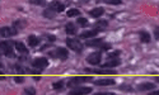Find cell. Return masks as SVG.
Listing matches in <instances>:
<instances>
[{
  "instance_id": "1",
  "label": "cell",
  "mask_w": 159,
  "mask_h": 95,
  "mask_svg": "<svg viewBox=\"0 0 159 95\" xmlns=\"http://www.w3.org/2000/svg\"><path fill=\"white\" fill-rule=\"evenodd\" d=\"M0 51H2L7 57H16V53L11 47V42H9V41H2V42H0Z\"/></svg>"
},
{
  "instance_id": "2",
  "label": "cell",
  "mask_w": 159,
  "mask_h": 95,
  "mask_svg": "<svg viewBox=\"0 0 159 95\" xmlns=\"http://www.w3.org/2000/svg\"><path fill=\"white\" fill-rule=\"evenodd\" d=\"M66 46H68V48H70L71 51H75V52H79V53L83 51V45L80 43V41L74 39V38L66 39Z\"/></svg>"
},
{
  "instance_id": "3",
  "label": "cell",
  "mask_w": 159,
  "mask_h": 95,
  "mask_svg": "<svg viewBox=\"0 0 159 95\" xmlns=\"http://www.w3.org/2000/svg\"><path fill=\"white\" fill-rule=\"evenodd\" d=\"M87 61L90 65H93V66H98L101 63V61H102V52L101 51H97V52L90 53V55L87 57Z\"/></svg>"
},
{
  "instance_id": "4",
  "label": "cell",
  "mask_w": 159,
  "mask_h": 95,
  "mask_svg": "<svg viewBox=\"0 0 159 95\" xmlns=\"http://www.w3.org/2000/svg\"><path fill=\"white\" fill-rule=\"evenodd\" d=\"M92 76H76V77H71L69 80V83H68V86L69 88H73L75 85H79V84H82V83H85V81H90Z\"/></svg>"
},
{
  "instance_id": "5",
  "label": "cell",
  "mask_w": 159,
  "mask_h": 95,
  "mask_svg": "<svg viewBox=\"0 0 159 95\" xmlns=\"http://www.w3.org/2000/svg\"><path fill=\"white\" fill-rule=\"evenodd\" d=\"M32 65H33L34 69L42 70V69H45V67L48 66V60L45 58V57H38V58H34V60L32 61Z\"/></svg>"
},
{
  "instance_id": "6",
  "label": "cell",
  "mask_w": 159,
  "mask_h": 95,
  "mask_svg": "<svg viewBox=\"0 0 159 95\" xmlns=\"http://www.w3.org/2000/svg\"><path fill=\"white\" fill-rule=\"evenodd\" d=\"M18 33V29L17 28H11V27H2L0 28V36L7 38V37H10V36H14Z\"/></svg>"
},
{
  "instance_id": "7",
  "label": "cell",
  "mask_w": 159,
  "mask_h": 95,
  "mask_svg": "<svg viewBox=\"0 0 159 95\" xmlns=\"http://www.w3.org/2000/svg\"><path fill=\"white\" fill-rule=\"evenodd\" d=\"M55 56L59 58V60H66L69 57V51L66 50V48H64V47H57L56 50H55Z\"/></svg>"
},
{
  "instance_id": "8",
  "label": "cell",
  "mask_w": 159,
  "mask_h": 95,
  "mask_svg": "<svg viewBox=\"0 0 159 95\" xmlns=\"http://www.w3.org/2000/svg\"><path fill=\"white\" fill-rule=\"evenodd\" d=\"M50 9H52L55 13H61L62 10H65V5L61 4L60 2H57V0H55V2H52L50 5H48Z\"/></svg>"
},
{
  "instance_id": "9",
  "label": "cell",
  "mask_w": 159,
  "mask_h": 95,
  "mask_svg": "<svg viewBox=\"0 0 159 95\" xmlns=\"http://www.w3.org/2000/svg\"><path fill=\"white\" fill-rule=\"evenodd\" d=\"M92 93V88H76L74 90H71L69 94L70 95H80V94H90Z\"/></svg>"
},
{
  "instance_id": "10",
  "label": "cell",
  "mask_w": 159,
  "mask_h": 95,
  "mask_svg": "<svg viewBox=\"0 0 159 95\" xmlns=\"http://www.w3.org/2000/svg\"><path fill=\"white\" fill-rule=\"evenodd\" d=\"M120 63H121L120 58L116 57V58H107V62H104L102 66L103 67H116V66H118Z\"/></svg>"
},
{
  "instance_id": "11",
  "label": "cell",
  "mask_w": 159,
  "mask_h": 95,
  "mask_svg": "<svg viewBox=\"0 0 159 95\" xmlns=\"http://www.w3.org/2000/svg\"><path fill=\"white\" fill-rule=\"evenodd\" d=\"M14 47H16L17 52H19L20 55H28V50H27V47H25V45L23 42H16Z\"/></svg>"
},
{
  "instance_id": "12",
  "label": "cell",
  "mask_w": 159,
  "mask_h": 95,
  "mask_svg": "<svg viewBox=\"0 0 159 95\" xmlns=\"http://www.w3.org/2000/svg\"><path fill=\"white\" fill-rule=\"evenodd\" d=\"M94 84L98 85V86H108V85L115 84V80H112V79H101V80L94 81Z\"/></svg>"
},
{
  "instance_id": "13",
  "label": "cell",
  "mask_w": 159,
  "mask_h": 95,
  "mask_svg": "<svg viewBox=\"0 0 159 95\" xmlns=\"http://www.w3.org/2000/svg\"><path fill=\"white\" fill-rule=\"evenodd\" d=\"M89 14L93 17V18H99V17H102L103 14H104V9L103 8H94V9H92L90 11H89Z\"/></svg>"
},
{
  "instance_id": "14",
  "label": "cell",
  "mask_w": 159,
  "mask_h": 95,
  "mask_svg": "<svg viewBox=\"0 0 159 95\" xmlns=\"http://www.w3.org/2000/svg\"><path fill=\"white\" fill-rule=\"evenodd\" d=\"M154 88H155V84H153V83H143L138 86V89L140 91H149V90H153Z\"/></svg>"
},
{
  "instance_id": "15",
  "label": "cell",
  "mask_w": 159,
  "mask_h": 95,
  "mask_svg": "<svg viewBox=\"0 0 159 95\" xmlns=\"http://www.w3.org/2000/svg\"><path fill=\"white\" fill-rule=\"evenodd\" d=\"M98 29H92V31H84L82 34H80V38H92V37H96L98 34Z\"/></svg>"
},
{
  "instance_id": "16",
  "label": "cell",
  "mask_w": 159,
  "mask_h": 95,
  "mask_svg": "<svg viewBox=\"0 0 159 95\" xmlns=\"http://www.w3.org/2000/svg\"><path fill=\"white\" fill-rule=\"evenodd\" d=\"M107 27H108V22H107V20H98V22H96V24H94V28L98 29L99 32L104 31L106 28H107Z\"/></svg>"
},
{
  "instance_id": "17",
  "label": "cell",
  "mask_w": 159,
  "mask_h": 95,
  "mask_svg": "<svg viewBox=\"0 0 159 95\" xmlns=\"http://www.w3.org/2000/svg\"><path fill=\"white\" fill-rule=\"evenodd\" d=\"M139 36H140L141 42H144V43H149V42H150V34H149V32H147V31H140V32H139Z\"/></svg>"
},
{
  "instance_id": "18",
  "label": "cell",
  "mask_w": 159,
  "mask_h": 95,
  "mask_svg": "<svg viewBox=\"0 0 159 95\" xmlns=\"http://www.w3.org/2000/svg\"><path fill=\"white\" fill-rule=\"evenodd\" d=\"M28 45H30L31 47H36V46H38V45H39V39H38V37L34 36V34H31V36L28 37Z\"/></svg>"
},
{
  "instance_id": "19",
  "label": "cell",
  "mask_w": 159,
  "mask_h": 95,
  "mask_svg": "<svg viewBox=\"0 0 159 95\" xmlns=\"http://www.w3.org/2000/svg\"><path fill=\"white\" fill-rule=\"evenodd\" d=\"M65 32L68 34H75L76 33V28H75V24L73 23H68L65 25Z\"/></svg>"
},
{
  "instance_id": "20",
  "label": "cell",
  "mask_w": 159,
  "mask_h": 95,
  "mask_svg": "<svg viewBox=\"0 0 159 95\" xmlns=\"http://www.w3.org/2000/svg\"><path fill=\"white\" fill-rule=\"evenodd\" d=\"M103 43V39L98 38V39H93V41H87V46H101Z\"/></svg>"
},
{
  "instance_id": "21",
  "label": "cell",
  "mask_w": 159,
  "mask_h": 95,
  "mask_svg": "<svg viewBox=\"0 0 159 95\" xmlns=\"http://www.w3.org/2000/svg\"><path fill=\"white\" fill-rule=\"evenodd\" d=\"M80 15V10H78V9H70L68 10V17L71 18V17H79Z\"/></svg>"
},
{
  "instance_id": "22",
  "label": "cell",
  "mask_w": 159,
  "mask_h": 95,
  "mask_svg": "<svg viewBox=\"0 0 159 95\" xmlns=\"http://www.w3.org/2000/svg\"><path fill=\"white\" fill-rule=\"evenodd\" d=\"M56 14V13L54 11V10H52V9H46L45 11H43V17H46V18H54V15Z\"/></svg>"
},
{
  "instance_id": "23",
  "label": "cell",
  "mask_w": 159,
  "mask_h": 95,
  "mask_svg": "<svg viewBox=\"0 0 159 95\" xmlns=\"http://www.w3.org/2000/svg\"><path fill=\"white\" fill-rule=\"evenodd\" d=\"M97 2H104L106 4H112V5H118L122 3V0H97Z\"/></svg>"
},
{
  "instance_id": "24",
  "label": "cell",
  "mask_w": 159,
  "mask_h": 95,
  "mask_svg": "<svg viewBox=\"0 0 159 95\" xmlns=\"http://www.w3.org/2000/svg\"><path fill=\"white\" fill-rule=\"evenodd\" d=\"M52 88H54L55 90H61L64 88V83L62 81H57V83H54L52 84Z\"/></svg>"
},
{
  "instance_id": "25",
  "label": "cell",
  "mask_w": 159,
  "mask_h": 95,
  "mask_svg": "<svg viewBox=\"0 0 159 95\" xmlns=\"http://www.w3.org/2000/svg\"><path fill=\"white\" fill-rule=\"evenodd\" d=\"M120 53H121V51H113V52H110V53H108V56H107V58H116V57L120 56Z\"/></svg>"
},
{
  "instance_id": "26",
  "label": "cell",
  "mask_w": 159,
  "mask_h": 95,
  "mask_svg": "<svg viewBox=\"0 0 159 95\" xmlns=\"http://www.w3.org/2000/svg\"><path fill=\"white\" fill-rule=\"evenodd\" d=\"M30 3L33 4V5H41V6H43L46 4L45 0H30Z\"/></svg>"
},
{
  "instance_id": "27",
  "label": "cell",
  "mask_w": 159,
  "mask_h": 95,
  "mask_svg": "<svg viewBox=\"0 0 159 95\" xmlns=\"http://www.w3.org/2000/svg\"><path fill=\"white\" fill-rule=\"evenodd\" d=\"M24 94H30V95H36V89L34 88H25Z\"/></svg>"
},
{
  "instance_id": "28",
  "label": "cell",
  "mask_w": 159,
  "mask_h": 95,
  "mask_svg": "<svg viewBox=\"0 0 159 95\" xmlns=\"http://www.w3.org/2000/svg\"><path fill=\"white\" fill-rule=\"evenodd\" d=\"M78 23L80 24L82 27H85L87 24H88V20L85 19V18H83V17H80V18H78Z\"/></svg>"
},
{
  "instance_id": "29",
  "label": "cell",
  "mask_w": 159,
  "mask_h": 95,
  "mask_svg": "<svg viewBox=\"0 0 159 95\" xmlns=\"http://www.w3.org/2000/svg\"><path fill=\"white\" fill-rule=\"evenodd\" d=\"M99 47H101V50H103V51H108V50H111V45H110V43H102Z\"/></svg>"
},
{
  "instance_id": "30",
  "label": "cell",
  "mask_w": 159,
  "mask_h": 95,
  "mask_svg": "<svg viewBox=\"0 0 159 95\" xmlns=\"http://www.w3.org/2000/svg\"><path fill=\"white\" fill-rule=\"evenodd\" d=\"M14 81H16V83H18V84H22L24 81V77L23 76H14Z\"/></svg>"
},
{
  "instance_id": "31",
  "label": "cell",
  "mask_w": 159,
  "mask_h": 95,
  "mask_svg": "<svg viewBox=\"0 0 159 95\" xmlns=\"http://www.w3.org/2000/svg\"><path fill=\"white\" fill-rule=\"evenodd\" d=\"M154 37L157 39H159V27H155L154 28Z\"/></svg>"
},
{
  "instance_id": "32",
  "label": "cell",
  "mask_w": 159,
  "mask_h": 95,
  "mask_svg": "<svg viewBox=\"0 0 159 95\" xmlns=\"http://www.w3.org/2000/svg\"><path fill=\"white\" fill-rule=\"evenodd\" d=\"M45 37L50 39V42H54V41H56V37H55V36H50V34H46Z\"/></svg>"
},
{
  "instance_id": "33",
  "label": "cell",
  "mask_w": 159,
  "mask_h": 95,
  "mask_svg": "<svg viewBox=\"0 0 159 95\" xmlns=\"http://www.w3.org/2000/svg\"><path fill=\"white\" fill-rule=\"evenodd\" d=\"M97 95H113L112 93H98Z\"/></svg>"
},
{
  "instance_id": "34",
  "label": "cell",
  "mask_w": 159,
  "mask_h": 95,
  "mask_svg": "<svg viewBox=\"0 0 159 95\" xmlns=\"http://www.w3.org/2000/svg\"><path fill=\"white\" fill-rule=\"evenodd\" d=\"M150 95H159V90H157V91H152Z\"/></svg>"
},
{
  "instance_id": "35",
  "label": "cell",
  "mask_w": 159,
  "mask_h": 95,
  "mask_svg": "<svg viewBox=\"0 0 159 95\" xmlns=\"http://www.w3.org/2000/svg\"><path fill=\"white\" fill-rule=\"evenodd\" d=\"M33 79H34L36 81H39V80H41V76H39V75H38V76H33Z\"/></svg>"
},
{
  "instance_id": "36",
  "label": "cell",
  "mask_w": 159,
  "mask_h": 95,
  "mask_svg": "<svg viewBox=\"0 0 159 95\" xmlns=\"http://www.w3.org/2000/svg\"><path fill=\"white\" fill-rule=\"evenodd\" d=\"M2 80H5V76H3V75H0V81Z\"/></svg>"
},
{
  "instance_id": "37",
  "label": "cell",
  "mask_w": 159,
  "mask_h": 95,
  "mask_svg": "<svg viewBox=\"0 0 159 95\" xmlns=\"http://www.w3.org/2000/svg\"><path fill=\"white\" fill-rule=\"evenodd\" d=\"M155 81H158V83H159V76H158V77H155Z\"/></svg>"
}]
</instances>
